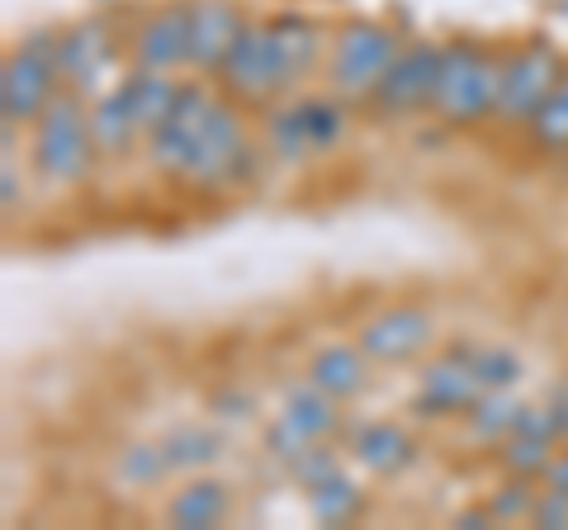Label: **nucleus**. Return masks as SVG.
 Returning <instances> with one entry per match:
<instances>
[{
    "label": "nucleus",
    "mask_w": 568,
    "mask_h": 530,
    "mask_svg": "<svg viewBox=\"0 0 568 530\" xmlns=\"http://www.w3.org/2000/svg\"><path fill=\"white\" fill-rule=\"evenodd\" d=\"M95 137H91V110L81 104L77 91H62L48 100V110L33 119V162L39 175L52 185H77L95 162Z\"/></svg>",
    "instance_id": "obj_1"
},
{
    "label": "nucleus",
    "mask_w": 568,
    "mask_h": 530,
    "mask_svg": "<svg viewBox=\"0 0 568 530\" xmlns=\"http://www.w3.org/2000/svg\"><path fill=\"white\" fill-rule=\"evenodd\" d=\"M497 81H503V62L488 58V52L469 39H455L440 48L432 110L446 123H474L497 110Z\"/></svg>",
    "instance_id": "obj_2"
},
{
    "label": "nucleus",
    "mask_w": 568,
    "mask_h": 530,
    "mask_svg": "<svg viewBox=\"0 0 568 530\" xmlns=\"http://www.w3.org/2000/svg\"><path fill=\"white\" fill-rule=\"evenodd\" d=\"M58 39L62 33L39 29L6 58V72H0V119L6 123H29L48 110L52 85L62 81Z\"/></svg>",
    "instance_id": "obj_3"
},
{
    "label": "nucleus",
    "mask_w": 568,
    "mask_h": 530,
    "mask_svg": "<svg viewBox=\"0 0 568 530\" xmlns=\"http://www.w3.org/2000/svg\"><path fill=\"white\" fill-rule=\"evenodd\" d=\"M398 58V39L379 24H346L332 48V85L342 100H365L379 91Z\"/></svg>",
    "instance_id": "obj_4"
},
{
    "label": "nucleus",
    "mask_w": 568,
    "mask_h": 530,
    "mask_svg": "<svg viewBox=\"0 0 568 530\" xmlns=\"http://www.w3.org/2000/svg\"><path fill=\"white\" fill-rule=\"evenodd\" d=\"M252 171V143H246L242 133V119L233 104H213V114L204 123L200 143H194V156L181 181L200 185V190H213V185H227V181H242V175Z\"/></svg>",
    "instance_id": "obj_5"
},
{
    "label": "nucleus",
    "mask_w": 568,
    "mask_h": 530,
    "mask_svg": "<svg viewBox=\"0 0 568 530\" xmlns=\"http://www.w3.org/2000/svg\"><path fill=\"white\" fill-rule=\"evenodd\" d=\"M559 52L549 43H526L521 52L503 58V81H497V119L530 123L559 81Z\"/></svg>",
    "instance_id": "obj_6"
},
{
    "label": "nucleus",
    "mask_w": 568,
    "mask_h": 530,
    "mask_svg": "<svg viewBox=\"0 0 568 530\" xmlns=\"http://www.w3.org/2000/svg\"><path fill=\"white\" fill-rule=\"evenodd\" d=\"M213 104H219V100H213L200 81H185L181 85V95H175V110L148 133V162H152V171L185 175L190 156H194V143H200L204 123L213 114Z\"/></svg>",
    "instance_id": "obj_7"
},
{
    "label": "nucleus",
    "mask_w": 568,
    "mask_h": 530,
    "mask_svg": "<svg viewBox=\"0 0 568 530\" xmlns=\"http://www.w3.org/2000/svg\"><path fill=\"white\" fill-rule=\"evenodd\" d=\"M219 81L227 85V95H237V100H265L271 91H280L284 72H280L271 24H242L233 52H227L219 67Z\"/></svg>",
    "instance_id": "obj_8"
},
{
    "label": "nucleus",
    "mask_w": 568,
    "mask_h": 530,
    "mask_svg": "<svg viewBox=\"0 0 568 530\" xmlns=\"http://www.w3.org/2000/svg\"><path fill=\"white\" fill-rule=\"evenodd\" d=\"M488 388L478 379L474 369V350H450V356H440L436 365L422 369V384H417V408L426 417H450V412H469L478 398H484Z\"/></svg>",
    "instance_id": "obj_9"
},
{
    "label": "nucleus",
    "mask_w": 568,
    "mask_h": 530,
    "mask_svg": "<svg viewBox=\"0 0 568 530\" xmlns=\"http://www.w3.org/2000/svg\"><path fill=\"white\" fill-rule=\"evenodd\" d=\"M436 72H440V48L436 43L398 48L394 67H388V77L379 81V91H375V104L384 114H407V110H417V104H432Z\"/></svg>",
    "instance_id": "obj_10"
},
{
    "label": "nucleus",
    "mask_w": 568,
    "mask_h": 530,
    "mask_svg": "<svg viewBox=\"0 0 568 530\" xmlns=\"http://www.w3.org/2000/svg\"><path fill=\"white\" fill-rule=\"evenodd\" d=\"M436 337L432 313L422 308H388L375 323L361 327V350L369 360H413L417 350H426Z\"/></svg>",
    "instance_id": "obj_11"
},
{
    "label": "nucleus",
    "mask_w": 568,
    "mask_h": 530,
    "mask_svg": "<svg viewBox=\"0 0 568 530\" xmlns=\"http://www.w3.org/2000/svg\"><path fill=\"white\" fill-rule=\"evenodd\" d=\"M242 33V14L227 0H194L190 6V67L219 72Z\"/></svg>",
    "instance_id": "obj_12"
},
{
    "label": "nucleus",
    "mask_w": 568,
    "mask_h": 530,
    "mask_svg": "<svg viewBox=\"0 0 568 530\" xmlns=\"http://www.w3.org/2000/svg\"><path fill=\"white\" fill-rule=\"evenodd\" d=\"M58 67H62L67 91H77V95L95 91V81L110 67V33H104V24L100 20L71 24L58 39Z\"/></svg>",
    "instance_id": "obj_13"
},
{
    "label": "nucleus",
    "mask_w": 568,
    "mask_h": 530,
    "mask_svg": "<svg viewBox=\"0 0 568 530\" xmlns=\"http://www.w3.org/2000/svg\"><path fill=\"white\" fill-rule=\"evenodd\" d=\"M181 62H190V6H166L138 29V67L175 72Z\"/></svg>",
    "instance_id": "obj_14"
},
{
    "label": "nucleus",
    "mask_w": 568,
    "mask_h": 530,
    "mask_svg": "<svg viewBox=\"0 0 568 530\" xmlns=\"http://www.w3.org/2000/svg\"><path fill=\"white\" fill-rule=\"evenodd\" d=\"M142 133V119H138V104L129 81H119L110 95L95 100L91 110V137H95V152L100 156H123L133 147V137Z\"/></svg>",
    "instance_id": "obj_15"
},
{
    "label": "nucleus",
    "mask_w": 568,
    "mask_h": 530,
    "mask_svg": "<svg viewBox=\"0 0 568 530\" xmlns=\"http://www.w3.org/2000/svg\"><path fill=\"white\" fill-rule=\"evenodd\" d=\"M227 507H233V498H227V488L219 479H194L171 498L166 521L175 530H209L227 521Z\"/></svg>",
    "instance_id": "obj_16"
},
{
    "label": "nucleus",
    "mask_w": 568,
    "mask_h": 530,
    "mask_svg": "<svg viewBox=\"0 0 568 530\" xmlns=\"http://www.w3.org/2000/svg\"><path fill=\"white\" fill-rule=\"evenodd\" d=\"M355 459L369 469V473H403L413 465V440H407L403 427L394 421H369V427L355 431Z\"/></svg>",
    "instance_id": "obj_17"
},
{
    "label": "nucleus",
    "mask_w": 568,
    "mask_h": 530,
    "mask_svg": "<svg viewBox=\"0 0 568 530\" xmlns=\"http://www.w3.org/2000/svg\"><path fill=\"white\" fill-rule=\"evenodd\" d=\"M280 417L290 421V427H298L308 440H327L332 431H336V398L327 394V388H317L313 379L308 384H294L290 394H284V402H280Z\"/></svg>",
    "instance_id": "obj_18"
},
{
    "label": "nucleus",
    "mask_w": 568,
    "mask_h": 530,
    "mask_svg": "<svg viewBox=\"0 0 568 530\" xmlns=\"http://www.w3.org/2000/svg\"><path fill=\"white\" fill-rule=\"evenodd\" d=\"M365 350L361 346H323L313 356V365H308V379L317 384V388H327V394L342 402V398H351V394H361L365 388Z\"/></svg>",
    "instance_id": "obj_19"
},
{
    "label": "nucleus",
    "mask_w": 568,
    "mask_h": 530,
    "mask_svg": "<svg viewBox=\"0 0 568 530\" xmlns=\"http://www.w3.org/2000/svg\"><path fill=\"white\" fill-rule=\"evenodd\" d=\"M275 33V52H280V72H284V85L298 81L317 62V24L298 20V14H284V20L271 24Z\"/></svg>",
    "instance_id": "obj_20"
},
{
    "label": "nucleus",
    "mask_w": 568,
    "mask_h": 530,
    "mask_svg": "<svg viewBox=\"0 0 568 530\" xmlns=\"http://www.w3.org/2000/svg\"><path fill=\"white\" fill-rule=\"evenodd\" d=\"M129 91L138 104V119H142V133H152L171 110H175V95H181V81L171 72H152V67H138L129 77Z\"/></svg>",
    "instance_id": "obj_21"
},
{
    "label": "nucleus",
    "mask_w": 568,
    "mask_h": 530,
    "mask_svg": "<svg viewBox=\"0 0 568 530\" xmlns=\"http://www.w3.org/2000/svg\"><path fill=\"white\" fill-rule=\"evenodd\" d=\"M465 417H469V436H474V440L503 446V440L511 436V427H517V417H521V402L511 398L507 388H488V394L478 398Z\"/></svg>",
    "instance_id": "obj_22"
},
{
    "label": "nucleus",
    "mask_w": 568,
    "mask_h": 530,
    "mask_svg": "<svg viewBox=\"0 0 568 530\" xmlns=\"http://www.w3.org/2000/svg\"><path fill=\"white\" fill-rule=\"evenodd\" d=\"M361 488H355V479H346V473H332V479H323L317 488H308V511L323 526H351L355 517H361Z\"/></svg>",
    "instance_id": "obj_23"
},
{
    "label": "nucleus",
    "mask_w": 568,
    "mask_h": 530,
    "mask_svg": "<svg viewBox=\"0 0 568 530\" xmlns=\"http://www.w3.org/2000/svg\"><path fill=\"white\" fill-rule=\"evenodd\" d=\"M166 473H171V465H166L162 440H156V446H148V440H133V446H123L119 459H114V479L123 488H156Z\"/></svg>",
    "instance_id": "obj_24"
},
{
    "label": "nucleus",
    "mask_w": 568,
    "mask_h": 530,
    "mask_svg": "<svg viewBox=\"0 0 568 530\" xmlns=\"http://www.w3.org/2000/svg\"><path fill=\"white\" fill-rule=\"evenodd\" d=\"M162 450H166L171 473H194V469H204L219 459V436L204 431V427H175L162 440Z\"/></svg>",
    "instance_id": "obj_25"
},
{
    "label": "nucleus",
    "mask_w": 568,
    "mask_h": 530,
    "mask_svg": "<svg viewBox=\"0 0 568 530\" xmlns=\"http://www.w3.org/2000/svg\"><path fill=\"white\" fill-rule=\"evenodd\" d=\"M298 119H304L308 152H327V147H336V137H342V129H346L342 104H336V100H323V95L298 100Z\"/></svg>",
    "instance_id": "obj_26"
},
{
    "label": "nucleus",
    "mask_w": 568,
    "mask_h": 530,
    "mask_svg": "<svg viewBox=\"0 0 568 530\" xmlns=\"http://www.w3.org/2000/svg\"><path fill=\"white\" fill-rule=\"evenodd\" d=\"M530 133H536V143L549 147V152H564L568 147V72L555 81L549 100L536 110V119H530Z\"/></svg>",
    "instance_id": "obj_27"
},
{
    "label": "nucleus",
    "mask_w": 568,
    "mask_h": 530,
    "mask_svg": "<svg viewBox=\"0 0 568 530\" xmlns=\"http://www.w3.org/2000/svg\"><path fill=\"white\" fill-rule=\"evenodd\" d=\"M555 459V440H540V436H517L511 431L503 440V465L517 473V479H540Z\"/></svg>",
    "instance_id": "obj_28"
},
{
    "label": "nucleus",
    "mask_w": 568,
    "mask_h": 530,
    "mask_svg": "<svg viewBox=\"0 0 568 530\" xmlns=\"http://www.w3.org/2000/svg\"><path fill=\"white\" fill-rule=\"evenodd\" d=\"M474 369H478V379H484V388H511L521 375V360L511 356V350L503 346H478L474 350Z\"/></svg>",
    "instance_id": "obj_29"
},
{
    "label": "nucleus",
    "mask_w": 568,
    "mask_h": 530,
    "mask_svg": "<svg viewBox=\"0 0 568 530\" xmlns=\"http://www.w3.org/2000/svg\"><path fill=\"white\" fill-rule=\"evenodd\" d=\"M536 498H540V492L526 488V479H521V483H507L503 492H493L488 517H493L497 526H503V521H530V511H536Z\"/></svg>",
    "instance_id": "obj_30"
},
{
    "label": "nucleus",
    "mask_w": 568,
    "mask_h": 530,
    "mask_svg": "<svg viewBox=\"0 0 568 530\" xmlns=\"http://www.w3.org/2000/svg\"><path fill=\"white\" fill-rule=\"evenodd\" d=\"M290 473H294V483L308 492V488H317L323 479H332V473H342V465H336V455L323 446V440H317L313 450H304V455L294 459V465H290Z\"/></svg>",
    "instance_id": "obj_31"
},
{
    "label": "nucleus",
    "mask_w": 568,
    "mask_h": 530,
    "mask_svg": "<svg viewBox=\"0 0 568 530\" xmlns=\"http://www.w3.org/2000/svg\"><path fill=\"white\" fill-rule=\"evenodd\" d=\"M530 526H545V530H568V492L564 488H540L536 511H530Z\"/></svg>",
    "instance_id": "obj_32"
},
{
    "label": "nucleus",
    "mask_w": 568,
    "mask_h": 530,
    "mask_svg": "<svg viewBox=\"0 0 568 530\" xmlns=\"http://www.w3.org/2000/svg\"><path fill=\"white\" fill-rule=\"evenodd\" d=\"M24 200V190H20V175H14V162L6 156V166H0V204H6V214H14Z\"/></svg>",
    "instance_id": "obj_33"
},
{
    "label": "nucleus",
    "mask_w": 568,
    "mask_h": 530,
    "mask_svg": "<svg viewBox=\"0 0 568 530\" xmlns=\"http://www.w3.org/2000/svg\"><path fill=\"white\" fill-rule=\"evenodd\" d=\"M540 479H545L549 488H564V492H568V450H564V455H555V459H549V469L540 473Z\"/></svg>",
    "instance_id": "obj_34"
},
{
    "label": "nucleus",
    "mask_w": 568,
    "mask_h": 530,
    "mask_svg": "<svg viewBox=\"0 0 568 530\" xmlns=\"http://www.w3.org/2000/svg\"><path fill=\"white\" fill-rule=\"evenodd\" d=\"M549 408H555V417H559V431H564V440H568V384H559V388H555V398H549Z\"/></svg>",
    "instance_id": "obj_35"
}]
</instances>
